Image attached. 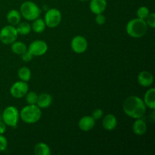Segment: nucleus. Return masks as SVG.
<instances>
[{"label":"nucleus","mask_w":155,"mask_h":155,"mask_svg":"<svg viewBox=\"0 0 155 155\" xmlns=\"http://www.w3.org/2000/svg\"><path fill=\"white\" fill-rule=\"evenodd\" d=\"M146 107L143 100L136 95L127 98L123 104L124 113L133 119L142 118L146 113Z\"/></svg>","instance_id":"obj_1"},{"label":"nucleus","mask_w":155,"mask_h":155,"mask_svg":"<svg viewBox=\"0 0 155 155\" xmlns=\"http://www.w3.org/2000/svg\"><path fill=\"white\" fill-rule=\"evenodd\" d=\"M127 34L133 38H141L145 36L148 30L145 20L141 18H133L130 20L126 27Z\"/></svg>","instance_id":"obj_2"},{"label":"nucleus","mask_w":155,"mask_h":155,"mask_svg":"<svg viewBox=\"0 0 155 155\" xmlns=\"http://www.w3.org/2000/svg\"><path fill=\"white\" fill-rule=\"evenodd\" d=\"M20 113V118L28 124H35L42 117L41 109L36 104H28L22 108Z\"/></svg>","instance_id":"obj_3"},{"label":"nucleus","mask_w":155,"mask_h":155,"mask_svg":"<svg viewBox=\"0 0 155 155\" xmlns=\"http://www.w3.org/2000/svg\"><path fill=\"white\" fill-rule=\"evenodd\" d=\"M19 12L21 17L30 21H33L39 18L41 13L39 6L31 1H26L23 2L20 7Z\"/></svg>","instance_id":"obj_4"},{"label":"nucleus","mask_w":155,"mask_h":155,"mask_svg":"<svg viewBox=\"0 0 155 155\" xmlns=\"http://www.w3.org/2000/svg\"><path fill=\"white\" fill-rule=\"evenodd\" d=\"M2 121L6 126L16 127L20 119V113L14 106H8L2 112Z\"/></svg>","instance_id":"obj_5"},{"label":"nucleus","mask_w":155,"mask_h":155,"mask_svg":"<svg viewBox=\"0 0 155 155\" xmlns=\"http://www.w3.org/2000/svg\"><path fill=\"white\" fill-rule=\"evenodd\" d=\"M18 36L16 27L13 25H6L0 30V41L5 45H11L17 40Z\"/></svg>","instance_id":"obj_6"},{"label":"nucleus","mask_w":155,"mask_h":155,"mask_svg":"<svg viewBox=\"0 0 155 155\" xmlns=\"http://www.w3.org/2000/svg\"><path fill=\"white\" fill-rule=\"evenodd\" d=\"M61 19V13L58 9L50 8L45 12L43 20L46 27L49 28H54L60 24Z\"/></svg>","instance_id":"obj_7"},{"label":"nucleus","mask_w":155,"mask_h":155,"mask_svg":"<svg viewBox=\"0 0 155 155\" xmlns=\"http://www.w3.org/2000/svg\"><path fill=\"white\" fill-rule=\"evenodd\" d=\"M27 50L33 56H42L48 51V45L45 41L36 39L30 44Z\"/></svg>","instance_id":"obj_8"},{"label":"nucleus","mask_w":155,"mask_h":155,"mask_svg":"<svg viewBox=\"0 0 155 155\" xmlns=\"http://www.w3.org/2000/svg\"><path fill=\"white\" fill-rule=\"evenodd\" d=\"M29 86L27 82L21 80L14 83L10 88V93L14 98H21L28 92Z\"/></svg>","instance_id":"obj_9"},{"label":"nucleus","mask_w":155,"mask_h":155,"mask_svg":"<svg viewBox=\"0 0 155 155\" xmlns=\"http://www.w3.org/2000/svg\"><path fill=\"white\" fill-rule=\"evenodd\" d=\"M71 46L74 52L82 54L87 50L88 42L84 36H76L71 40Z\"/></svg>","instance_id":"obj_10"},{"label":"nucleus","mask_w":155,"mask_h":155,"mask_svg":"<svg viewBox=\"0 0 155 155\" xmlns=\"http://www.w3.org/2000/svg\"><path fill=\"white\" fill-rule=\"evenodd\" d=\"M137 80L140 86L143 87H150L154 83V77L148 71H143L139 74Z\"/></svg>","instance_id":"obj_11"},{"label":"nucleus","mask_w":155,"mask_h":155,"mask_svg":"<svg viewBox=\"0 0 155 155\" xmlns=\"http://www.w3.org/2000/svg\"><path fill=\"white\" fill-rule=\"evenodd\" d=\"M95 120L92 116H84L80 119L78 127L80 130L83 132H89L95 127Z\"/></svg>","instance_id":"obj_12"},{"label":"nucleus","mask_w":155,"mask_h":155,"mask_svg":"<svg viewBox=\"0 0 155 155\" xmlns=\"http://www.w3.org/2000/svg\"><path fill=\"white\" fill-rule=\"evenodd\" d=\"M89 8L91 12L95 15L103 13L107 8V1L106 0H91Z\"/></svg>","instance_id":"obj_13"},{"label":"nucleus","mask_w":155,"mask_h":155,"mask_svg":"<svg viewBox=\"0 0 155 155\" xmlns=\"http://www.w3.org/2000/svg\"><path fill=\"white\" fill-rule=\"evenodd\" d=\"M117 125V120L114 115L111 114L105 115L102 120V126L107 131H111L114 130Z\"/></svg>","instance_id":"obj_14"},{"label":"nucleus","mask_w":155,"mask_h":155,"mask_svg":"<svg viewBox=\"0 0 155 155\" xmlns=\"http://www.w3.org/2000/svg\"><path fill=\"white\" fill-rule=\"evenodd\" d=\"M144 103L145 106L151 110L155 109V89L151 88L148 89L144 96Z\"/></svg>","instance_id":"obj_15"},{"label":"nucleus","mask_w":155,"mask_h":155,"mask_svg":"<svg viewBox=\"0 0 155 155\" xmlns=\"http://www.w3.org/2000/svg\"><path fill=\"white\" fill-rule=\"evenodd\" d=\"M133 133L137 136H142L147 132V124L142 118L136 119L133 125Z\"/></svg>","instance_id":"obj_16"},{"label":"nucleus","mask_w":155,"mask_h":155,"mask_svg":"<svg viewBox=\"0 0 155 155\" xmlns=\"http://www.w3.org/2000/svg\"><path fill=\"white\" fill-rule=\"evenodd\" d=\"M52 102V98L48 93H42L38 96L36 105L40 109H45L49 107Z\"/></svg>","instance_id":"obj_17"},{"label":"nucleus","mask_w":155,"mask_h":155,"mask_svg":"<svg viewBox=\"0 0 155 155\" xmlns=\"http://www.w3.org/2000/svg\"><path fill=\"white\" fill-rule=\"evenodd\" d=\"M7 21L11 25L16 26L21 22V15L19 11H17L15 9L9 11L7 14Z\"/></svg>","instance_id":"obj_18"},{"label":"nucleus","mask_w":155,"mask_h":155,"mask_svg":"<svg viewBox=\"0 0 155 155\" xmlns=\"http://www.w3.org/2000/svg\"><path fill=\"white\" fill-rule=\"evenodd\" d=\"M11 45H11L12 51L16 54L21 55L27 50V46L26 45V44L22 42H20V41H15Z\"/></svg>","instance_id":"obj_19"},{"label":"nucleus","mask_w":155,"mask_h":155,"mask_svg":"<svg viewBox=\"0 0 155 155\" xmlns=\"http://www.w3.org/2000/svg\"><path fill=\"white\" fill-rule=\"evenodd\" d=\"M34 154L36 155H50L51 150L48 145L44 142H39L35 145Z\"/></svg>","instance_id":"obj_20"},{"label":"nucleus","mask_w":155,"mask_h":155,"mask_svg":"<svg viewBox=\"0 0 155 155\" xmlns=\"http://www.w3.org/2000/svg\"><path fill=\"white\" fill-rule=\"evenodd\" d=\"M33 24L31 25V30L36 33H41L45 30L46 25L45 24V21L42 18H36L34 21H33Z\"/></svg>","instance_id":"obj_21"},{"label":"nucleus","mask_w":155,"mask_h":155,"mask_svg":"<svg viewBox=\"0 0 155 155\" xmlns=\"http://www.w3.org/2000/svg\"><path fill=\"white\" fill-rule=\"evenodd\" d=\"M18 75L20 80L27 83L31 79V71L27 67H22L18 70Z\"/></svg>","instance_id":"obj_22"},{"label":"nucleus","mask_w":155,"mask_h":155,"mask_svg":"<svg viewBox=\"0 0 155 155\" xmlns=\"http://www.w3.org/2000/svg\"><path fill=\"white\" fill-rule=\"evenodd\" d=\"M16 30L18 31V34L21 35H25L29 34L31 31V25L27 22H20L19 24L17 25Z\"/></svg>","instance_id":"obj_23"},{"label":"nucleus","mask_w":155,"mask_h":155,"mask_svg":"<svg viewBox=\"0 0 155 155\" xmlns=\"http://www.w3.org/2000/svg\"><path fill=\"white\" fill-rule=\"evenodd\" d=\"M26 101L28 104H36L38 96L37 93L35 92H29L26 94Z\"/></svg>","instance_id":"obj_24"},{"label":"nucleus","mask_w":155,"mask_h":155,"mask_svg":"<svg viewBox=\"0 0 155 155\" xmlns=\"http://www.w3.org/2000/svg\"><path fill=\"white\" fill-rule=\"evenodd\" d=\"M150 14L149 9L148 8H147L146 6H141L140 8H139L136 12V15L139 18L141 19L145 20V18L148 17V15Z\"/></svg>","instance_id":"obj_25"},{"label":"nucleus","mask_w":155,"mask_h":155,"mask_svg":"<svg viewBox=\"0 0 155 155\" xmlns=\"http://www.w3.org/2000/svg\"><path fill=\"white\" fill-rule=\"evenodd\" d=\"M145 22H146L147 25L149 26L151 28H154L155 27V14L150 13L148 15L146 18H145Z\"/></svg>","instance_id":"obj_26"},{"label":"nucleus","mask_w":155,"mask_h":155,"mask_svg":"<svg viewBox=\"0 0 155 155\" xmlns=\"http://www.w3.org/2000/svg\"><path fill=\"white\" fill-rule=\"evenodd\" d=\"M8 147V140L3 135H0V152L5 151Z\"/></svg>","instance_id":"obj_27"},{"label":"nucleus","mask_w":155,"mask_h":155,"mask_svg":"<svg viewBox=\"0 0 155 155\" xmlns=\"http://www.w3.org/2000/svg\"><path fill=\"white\" fill-rule=\"evenodd\" d=\"M92 117L95 120L101 119L103 117V110H101V109H95V110L92 112Z\"/></svg>","instance_id":"obj_28"},{"label":"nucleus","mask_w":155,"mask_h":155,"mask_svg":"<svg viewBox=\"0 0 155 155\" xmlns=\"http://www.w3.org/2000/svg\"><path fill=\"white\" fill-rule=\"evenodd\" d=\"M105 21L106 18L102 13L96 15V17H95V22H96L98 25H103V24L105 23Z\"/></svg>","instance_id":"obj_29"},{"label":"nucleus","mask_w":155,"mask_h":155,"mask_svg":"<svg viewBox=\"0 0 155 155\" xmlns=\"http://www.w3.org/2000/svg\"><path fill=\"white\" fill-rule=\"evenodd\" d=\"M33 55L28 51V50H27L25 52L23 53V54H21V59L25 62L30 61L32 60V58H33Z\"/></svg>","instance_id":"obj_30"},{"label":"nucleus","mask_w":155,"mask_h":155,"mask_svg":"<svg viewBox=\"0 0 155 155\" xmlns=\"http://www.w3.org/2000/svg\"><path fill=\"white\" fill-rule=\"evenodd\" d=\"M6 125L3 121L0 120V135H3L5 133Z\"/></svg>","instance_id":"obj_31"},{"label":"nucleus","mask_w":155,"mask_h":155,"mask_svg":"<svg viewBox=\"0 0 155 155\" xmlns=\"http://www.w3.org/2000/svg\"><path fill=\"white\" fill-rule=\"evenodd\" d=\"M80 1H82V2H86V1H88V0H80Z\"/></svg>","instance_id":"obj_32"}]
</instances>
